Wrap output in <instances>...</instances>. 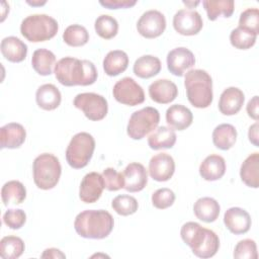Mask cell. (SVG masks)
I'll return each instance as SVG.
<instances>
[{
	"instance_id": "83f0119b",
	"label": "cell",
	"mask_w": 259,
	"mask_h": 259,
	"mask_svg": "<svg viewBox=\"0 0 259 259\" xmlns=\"http://www.w3.org/2000/svg\"><path fill=\"white\" fill-rule=\"evenodd\" d=\"M133 70L139 78L149 79L161 71V61L155 56L144 55L136 60Z\"/></svg>"
},
{
	"instance_id": "e0dca14e",
	"label": "cell",
	"mask_w": 259,
	"mask_h": 259,
	"mask_svg": "<svg viewBox=\"0 0 259 259\" xmlns=\"http://www.w3.org/2000/svg\"><path fill=\"white\" fill-rule=\"evenodd\" d=\"M224 223L231 233L242 235L250 230L251 217L241 207H231L224 214Z\"/></svg>"
},
{
	"instance_id": "7402d4cb",
	"label": "cell",
	"mask_w": 259,
	"mask_h": 259,
	"mask_svg": "<svg viewBox=\"0 0 259 259\" xmlns=\"http://www.w3.org/2000/svg\"><path fill=\"white\" fill-rule=\"evenodd\" d=\"M192 120L191 110L182 104L171 105L166 110V121L173 130L183 131L190 126Z\"/></svg>"
},
{
	"instance_id": "681fc988",
	"label": "cell",
	"mask_w": 259,
	"mask_h": 259,
	"mask_svg": "<svg viewBox=\"0 0 259 259\" xmlns=\"http://www.w3.org/2000/svg\"><path fill=\"white\" fill-rule=\"evenodd\" d=\"M183 3L187 6H189V8H191V6H195V5L199 4V1H196V2H187V1L185 2V1H183Z\"/></svg>"
},
{
	"instance_id": "44dd1931",
	"label": "cell",
	"mask_w": 259,
	"mask_h": 259,
	"mask_svg": "<svg viewBox=\"0 0 259 259\" xmlns=\"http://www.w3.org/2000/svg\"><path fill=\"white\" fill-rule=\"evenodd\" d=\"M226 173V161L220 155L207 156L199 166V174L206 181L221 179Z\"/></svg>"
},
{
	"instance_id": "74e56055",
	"label": "cell",
	"mask_w": 259,
	"mask_h": 259,
	"mask_svg": "<svg viewBox=\"0 0 259 259\" xmlns=\"http://www.w3.org/2000/svg\"><path fill=\"white\" fill-rule=\"evenodd\" d=\"M111 206L116 213L126 217L135 213L138 210L139 203L134 196L127 194H120L112 199Z\"/></svg>"
},
{
	"instance_id": "cb8c5ba5",
	"label": "cell",
	"mask_w": 259,
	"mask_h": 259,
	"mask_svg": "<svg viewBox=\"0 0 259 259\" xmlns=\"http://www.w3.org/2000/svg\"><path fill=\"white\" fill-rule=\"evenodd\" d=\"M221 206L219 202L212 197H200L193 205V212L195 217L205 223L214 222L220 214Z\"/></svg>"
},
{
	"instance_id": "f6af8a7d",
	"label": "cell",
	"mask_w": 259,
	"mask_h": 259,
	"mask_svg": "<svg viewBox=\"0 0 259 259\" xmlns=\"http://www.w3.org/2000/svg\"><path fill=\"white\" fill-rule=\"evenodd\" d=\"M258 96L255 95L252 99L249 100L246 107L248 115L255 120H258Z\"/></svg>"
},
{
	"instance_id": "d4e9b609",
	"label": "cell",
	"mask_w": 259,
	"mask_h": 259,
	"mask_svg": "<svg viewBox=\"0 0 259 259\" xmlns=\"http://www.w3.org/2000/svg\"><path fill=\"white\" fill-rule=\"evenodd\" d=\"M35 100L40 108L54 110L60 105L62 96L60 90L54 84H44L37 88Z\"/></svg>"
},
{
	"instance_id": "3957f363",
	"label": "cell",
	"mask_w": 259,
	"mask_h": 259,
	"mask_svg": "<svg viewBox=\"0 0 259 259\" xmlns=\"http://www.w3.org/2000/svg\"><path fill=\"white\" fill-rule=\"evenodd\" d=\"M114 220L104 209H87L77 214L74 228L77 234L86 239L106 238L113 230Z\"/></svg>"
},
{
	"instance_id": "8d00e7d4",
	"label": "cell",
	"mask_w": 259,
	"mask_h": 259,
	"mask_svg": "<svg viewBox=\"0 0 259 259\" xmlns=\"http://www.w3.org/2000/svg\"><path fill=\"white\" fill-rule=\"evenodd\" d=\"M256 38H257V34L247 29H244L240 26L233 29L230 34L231 45L239 50L250 49L255 45Z\"/></svg>"
},
{
	"instance_id": "484cf974",
	"label": "cell",
	"mask_w": 259,
	"mask_h": 259,
	"mask_svg": "<svg viewBox=\"0 0 259 259\" xmlns=\"http://www.w3.org/2000/svg\"><path fill=\"white\" fill-rule=\"evenodd\" d=\"M242 181L249 187L258 188L259 186V153L249 155L242 163L240 168Z\"/></svg>"
},
{
	"instance_id": "60d3db41",
	"label": "cell",
	"mask_w": 259,
	"mask_h": 259,
	"mask_svg": "<svg viewBox=\"0 0 259 259\" xmlns=\"http://www.w3.org/2000/svg\"><path fill=\"white\" fill-rule=\"evenodd\" d=\"M104 180V187L109 191H116L124 186V179L122 173L117 172L114 168H105L102 172Z\"/></svg>"
},
{
	"instance_id": "b9f144b4",
	"label": "cell",
	"mask_w": 259,
	"mask_h": 259,
	"mask_svg": "<svg viewBox=\"0 0 259 259\" xmlns=\"http://www.w3.org/2000/svg\"><path fill=\"white\" fill-rule=\"evenodd\" d=\"M175 201L174 192L166 187L157 189L152 194V203L156 208L165 209L170 207Z\"/></svg>"
},
{
	"instance_id": "ab89813d",
	"label": "cell",
	"mask_w": 259,
	"mask_h": 259,
	"mask_svg": "<svg viewBox=\"0 0 259 259\" xmlns=\"http://www.w3.org/2000/svg\"><path fill=\"white\" fill-rule=\"evenodd\" d=\"M257 246L254 240L244 239L237 243L234 249V258L236 259H257Z\"/></svg>"
},
{
	"instance_id": "f35d334b",
	"label": "cell",
	"mask_w": 259,
	"mask_h": 259,
	"mask_svg": "<svg viewBox=\"0 0 259 259\" xmlns=\"http://www.w3.org/2000/svg\"><path fill=\"white\" fill-rule=\"evenodd\" d=\"M239 26L255 34L259 31V10L257 8H247L239 18Z\"/></svg>"
},
{
	"instance_id": "f1b7e54d",
	"label": "cell",
	"mask_w": 259,
	"mask_h": 259,
	"mask_svg": "<svg viewBox=\"0 0 259 259\" xmlns=\"http://www.w3.org/2000/svg\"><path fill=\"white\" fill-rule=\"evenodd\" d=\"M237 140V130L230 123H222L214 127L212 132L213 145L223 151L231 149Z\"/></svg>"
},
{
	"instance_id": "7a4b0ae2",
	"label": "cell",
	"mask_w": 259,
	"mask_h": 259,
	"mask_svg": "<svg viewBox=\"0 0 259 259\" xmlns=\"http://www.w3.org/2000/svg\"><path fill=\"white\" fill-rule=\"evenodd\" d=\"M180 235L183 242L191 248L192 253L199 258H210L219 251L220 239L218 235L195 222L185 223L181 227Z\"/></svg>"
},
{
	"instance_id": "7dc6e473",
	"label": "cell",
	"mask_w": 259,
	"mask_h": 259,
	"mask_svg": "<svg viewBox=\"0 0 259 259\" xmlns=\"http://www.w3.org/2000/svg\"><path fill=\"white\" fill-rule=\"evenodd\" d=\"M248 138H249V141L256 147L259 146L258 144V122H255L254 124H252L250 127H249V131H248Z\"/></svg>"
},
{
	"instance_id": "9c48e42d",
	"label": "cell",
	"mask_w": 259,
	"mask_h": 259,
	"mask_svg": "<svg viewBox=\"0 0 259 259\" xmlns=\"http://www.w3.org/2000/svg\"><path fill=\"white\" fill-rule=\"evenodd\" d=\"M73 104L76 108L82 110L88 119L93 121L103 119L108 111L107 100L105 97L93 92L77 94Z\"/></svg>"
},
{
	"instance_id": "277c9868",
	"label": "cell",
	"mask_w": 259,
	"mask_h": 259,
	"mask_svg": "<svg viewBox=\"0 0 259 259\" xmlns=\"http://www.w3.org/2000/svg\"><path fill=\"white\" fill-rule=\"evenodd\" d=\"M188 101L196 108L208 107L213 98L210 75L201 69L189 70L184 79Z\"/></svg>"
},
{
	"instance_id": "6da1fadb",
	"label": "cell",
	"mask_w": 259,
	"mask_h": 259,
	"mask_svg": "<svg viewBox=\"0 0 259 259\" xmlns=\"http://www.w3.org/2000/svg\"><path fill=\"white\" fill-rule=\"evenodd\" d=\"M55 76L64 86H88L97 80V70L94 64L88 60H79L73 57H65L55 65Z\"/></svg>"
},
{
	"instance_id": "d590c367",
	"label": "cell",
	"mask_w": 259,
	"mask_h": 259,
	"mask_svg": "<svg viewBox=\"0 0 259 259\" xmlns=\"http://www.w3.org/2000/svg\"><path fill=\"white\" fill-rule=\"evenodd\" d=\"M63 39L70 47H81L88 42L89 33L84 26L80 24H72L65 29Z\"/></svg>"
},
{
	"instance_id": "7c38bea8",
	"label": "cell",
	"mask_w": 259,
	"mask_h": 259,
	"mask_svg": "<svg viewBox=\"0 0 259 259\" xmlns=\"http://www.w3.org/2000/svg\"><path fill=\"white\" fill-rule=\"evenodd\" d=\"M202 26V18L195 10L180 9L173 16V27L182 35L197 34Z\"/></svg>"
},
{
	"instance_id": "2e32d148",
	"label": "cell",
	"mask_w": 259,
	"mask_h": 259,
	"mask_svg": "<svg viewBox=\"0 0 259 259\" xmlns=\"http://www.w3.org/2000/svg\"><path fill=\"white\" fill-rule=\"evenodd\" d=\"M124 179L123 188L130 192H139L143 190L148 183V172L141 163H130L123 170Z\"/></svg>"
},
{
	"instance_id": "4dcf8cb0",
	"label": "cell",
	"mask_w": 259,
	"mask_h": 259,
	"mask_svg": "<svg viewBox=\"0 0 259 259\" xmlns=\"http://www.w3.org/2000/svg\"><path fill=\"white\" fill-rule=\"evenodd\" d=\"M55 62V54L47 49L35 50L31 57V65L33 70L41 76H48L52 74Z\"/></svg>"
},
{
	"instance_id": "ac0fdd59",
	"label": "cell",
	"mask_w": 259,
	"mask_h": 259,
	"mask_svg": "<svg viewBox=\"0 0 259 259\" xmlns=\"http://www.w3.org/2000/svg\"><path fill=\"white\" fill-rule=\"evenodd\" d=\"M148 89L151 99L160 104L170 103L178 95L176 84L168 79H158L151 83Z\"/></svg>"
},
{
	"instance_id": "8992f818",
	"label": "cell",
	"mask_w": 259,
	"mask_h": 259,
	"mask_svg": "<svg viewBox=\"0 0 259 259\" xmlns=\"http://www.w3.org/2000/svg\"><path fill=\"white\" fill-rule=\"evenodd\" d=\"M33 181L35 185L44 190L54 188L61 177L62 167L59 159L50 153L38 155L32 164Z\"/></svg>"
},
{
	"instance_id": "5bb4252c",
	"label": "cell",
	"mask_w": 259,
	"mask_h": 259,
	"mask_svg": "<svg viewBox=\"0 0 259 259\" xmlns=\"http://www.w3.org/2000/svg\"><path fill=\"white\" fill-rule=\"evenodd\" d=\"M104 188V180L101 174L97 172L87 173L81 181L79 197L85 203L96 202Z\"/></svg>"
},
{
	"instance_id": "4316f807",
	"label": "cell",
	"mask_w": 259,
	"mask_h": 259,
	"mask_svg": "<svg viewBox=\"0 0 259 259\" xmlns=\"http://www.w3.org/2000/svg\"><path fill=\"white\" fill-rule=\"evenodd\" d=\"M128 65V57L125 52L114 50L107 53L103 60V70L106 75L114 77L124 72Z\"/></svg>"
},
{
	"instance_id": "52a82bcc",
	"label": "cell",
	"mask_w": 259,
	"mask_h": 259,
	"mask_svg": "<svg viewBox=\"0 0 259 259\" xmlns=\"http://www.w3.org/2000/svg\"><path fill=\"white\" fill-rule=\"evenodd\" d=\"M94 149V138L86 132L78 133L73 136L66 149V160L74 169L84 168L91 160Z\"/></svg>"
},
{
	"instance_id": "836d02e7",
	"label": "cell",
	"mask_w": 259,
	"mask_h": 259,
	"mask_svg": "<svg viewBox=\"0 0 259 259\" xmlns=\"http://www.w3.org/2000/svg\"><path fill=\"white\" fill-rule=\"evenodd\" d=\"M25 246L19 237L6 236L0 241V256L4 259H16L22 255Z\"/></svg>"
},
{
	"instance_id": "ffe728a7",
	"label": "cell",
	"mask_w": 259,
	"mask_h": 259,
	"mask_svg": "<svg viewBox=\"0 0 259 259\" xmlns=\"http://www.w3.org/2000/svg\"><path fill=\"white\" fill-rule=\"evenodd\" d=\"M26 132L22 124L10 122L0 128V145L2 149L19 148L25 141Z\"/></svg>"
},
{
	"instance_id": "ba28073f",
	"label": "cell",
	"mask_w": 259,
	"mask_h": 259,
	"mask_svg": "<svg viewBox=\"0 0 259 259\" xmlns=\"http://www.w3.org/2000/svg\"><path fill=\"white\" fill-rule=\"evenodd\" d=\"M160 121L159 111L151 106H146L135 111L127 122L126 133L133 140H141L156 130Z\"/></svg>"
},
{
	"instance_id": "4fadbf2b",
	"label": "cell",
	"mask_w": 259,
	"mask_h": 259,
	"mask_svg": "<svg viewBox=\"0 0 259 259\" xmlns=\"http://www.w3.org/2000/svg\"><path fill=\"white\" fill-rule=\"evenodd\" d=\"M194 64L195 57L193 53L184 47L175 48L167 55V68L175 76H183L184 72L193 67Z\"/></svg>"
},
{
	"instance_id": "c3c4849f",
	"label": "cell",
	"mask_w": 259,
	"mask_h": 259,
	"mask_svg": "<svg viewBox=\"0 0 259 259\" xmlns=\"http://www.w3.org/2000/svg\"><path fill=\"white\" fill-rule=\"evenodd\" d=\"M26 2H27V4L32 5V6H40V5L46 4V1H44V2H40V1H32V2H30V1H26Z\"/></svg>"
},
{
	"instance_id": "5b68a950",
	"label": "cell",
	"mask_w": 259,
	"mask_h": 259,
	"mask_svg": "<svg viewBox=\"0 0 259 259\" xmlns=\"http://www.w3.org/2000/svg\"><path fill=\"white\" fill-rule=\"evenodd\" d=\"M58 29L57 20L47 14L29 15L20 24L21 34L31 42L49 40L57 34Z\"/></svg>"
},
{
	"instance_id": "f546056e",
	"label": "cell",
	"mask_w": 259,
	"mask_h": 259,
	"mask_svg": "<svg viewBox=\"0 0 259 259\" xmlns=\"http://www.w3.org/2000/svg\"><path fill=\"white\" fill-rule=\"evenodd\" d=\"M176 134L173 128L159 126L148 138V145L153 150L171 149L176 143Z\"/></svg>"
},
{
	"instance_id": "8fae6325",
	"label": "cell",
	"mask_w": 259,
	"mask_h": 259,
	"mask_svg": "<svg viewBox=\"0 0 259 259\" xmlns=\"http://www.w3.org/2000/svg\"><path fill=\"white\" fill-rule=\"evenodd\" d=\"M166 28V18L158 10H148L144 12L137 22L138 32L146 38L160 36Z\"/></svg>"
},
{
	"instance_id": "30bf717a",
	"label": "cell",
	"mask_w": 259,
	"mask_h": 259,
	"mask_svg": "<svg viewBox=\"0 0 259 259\" xmlns=\"http://www.w3.org/2000/svg\"><path fill=\"white\" fill-rule=\"evenodd\" d=\"M112 94L117 102L130 106H136L145 101V93L142 86L131 77L118 80L113 86Z\"/></svg>"
},
{
	"instance_id": "bcb514c9",
	"label": "cell",
	"mask_w": 259,
	"mask_h": 259,
	"mask_svg": "<svg viewBox=\"0 0 259 259\" xmlns=\"http://www.w3.org/2000/svg\"><path fill=\"white\" fill-rule=\"evenodd\" d=\"M41 258H66V255L60 251L59 249L56 248H50V249H46L44 251V253L40 255Z\"/></svg>"
},
{
	"instance_id": "603a6c76",
	"label": "cell",
	"mask_w": 259,
	"mask_h": 259,
	"mask_svg": "<svg viewBox=\"0 0 259 259\" xmlns=\"http://www.w3.org/2000/svg\"><path fill=\"white\" fill-rule=\"evenodd\" d=\"M3 57L12 63L22 62L27 55V46L16 36H7L1 40L0 45Z\"/></svg>"
},
{
	"instance_id": "d6a6232c",
	"label": "cell",
	"mask_w": 259,
	"mask_h": 259,
	"mask_svg": "<svg viewBox=\"0 0 259 259\" xmlns=\"http://www.w3.org/2000/svg\"><path fill=\"white\" fill-rule=\"evenodd\" d=\"M206 11L207 18L211 21L223 15L230 17L235 9V2L233 0H204L202 2Z\"/></svg>"
},
{
	"instance_id": "e575fe53",
	"label": "cell",
	"mask_w": 259,
	"mask_h": 259,
	"mask_svg": "<svg viewBox=\"0 0 259 259\" xmlns=\"http://www.w3.org/2000/svg\"><path fill=\"white\" fill-rule=\"evenodd\" d=\"M94 28L100 37L110 39L116 35L118 31V23L114 17L107 14H102L96 18Z\"/></svg>"
},
{
	"instance_id": "d6986e66",
	"label": "cell",
	"mask_w": 259,
	"mask_h": 259,
	"mask_svg": "<svg viewBox=\"0 0 259 259\" xmlns=\"http://www.w3.org/2000/svg\"><path fill=\"white\" fill-rule=\"evenodd\" d=\"M244 100L245 95L241 89L228 87L220 96L219 109L224 115H234L241 110Z\"/></svg>"
},
{
	"instance_id": "1f68e13d",
	"label": "cell",
	"mask_w": 259,
	"mask_h": 259,
	"mask_svg": "<svg viewBox=\"0 0 259 259\" xmlns=\"http://www.w3.org/2000/svg\"><path fill=\"white\" fill-rule=\"evenodd\" d=\"M1 197L6 206L10 204H19L23 202L26 197V189L20 181L10 180L2 186Z\"/></svg>"
},
{
	"instance_id": "7bdbcfd3",
	"label": "cell",
	"mask_w": 259,
	"mask_h": 259,
	"mask_svg": "<svg viewBox=\"0 0 259 259\" xmlns=\"http://www.w3.org/2000/svg\"><path fill=\"white\" fill-rule=\"evenodd\" d=\"M26 221V214L24 210L20 208H9L3 214V223L12 230L20 229Z\"/></svg>"
},
{
	"instance_id": "9a60e30c",
	"label": "cell",
	"mask_w": 259,
	"mask_h": 259,
	"mask_svg": "<svg viewBox=\"0 0 259 259\" xmlns=\"http://www.w3.org/2000/svg\"><path fill=\"white\" fill-rule=\"evenodd\" d=\"M175 171V162L167 153H159L153 156L149 162L150 176L159 182L169 180Z\"/></svg>"
},
{
	"instance_id": "ee69618b",
	"label": "cell",
	"mask_w": 259,
	"mask_h": 259,
	"mask_svg": "<svg viewBox=\"0 0 259 259\" xmlns=\"http://www.w3.org/2000/svg\"><path fill=\"white\" fill-rule=\"evenodd\" d=\"M99 4L108 9L130 8L137 4L136 0H100Z\"/></svg>"
}]
</instances>
